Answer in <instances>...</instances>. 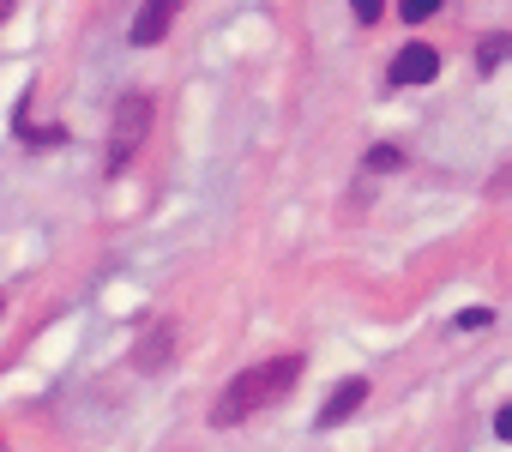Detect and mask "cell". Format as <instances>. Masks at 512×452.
<instances>
[{
  "mask_svg": "<svg viewBox=\"0 0 512 452\" xmlns=\"http://www.w3.org/2000/svg\"><path fill=\"white\" fill-rule=\"evenodd\" d=\"M434 73H440V55H434L422 37H416V43H404V49L392 55V67H386V79H392V85H428Z\"/></svg>",
  "mask_w": 512,
  "mask_h": 452,
  "instance_id": "277c9868",
  "label": "cell"
},
{
  "mask_svg": "<svg viewBox=\"0 0 512 452\" xmlns=\"http://www.w3.org/2000/svg\"><path fill=\"white\" fill-rule=\"evenodd\" d=\"M446 7V0H398V13H404V25H422V19H434Z\"/></svg>",
  "mask_w": 512,
  "mask_h": 452,
  "instance_id": "9c48e42d",
  "label": "cell"
},
{
  "mask_svg": "<svg viewBox=\"0 0 512 452\" xmlns=\"http://www.w3.org/2000/svg\"><path fill=\"white\" fill-rule=\"evenodd\" d=\"M0 314H7V296H0Z\"/></svg>",
  "mask_w": 512,
  "mask_h": 452,
  "instance_id": "9a60e30c",
  "label": "cell"
},
{
  "mask_svg": "<svg viewBox=\"0 0 512 452\" xmlns=\"http://www.w3.org/2000/svg\"><path fill=\"white\" fill-rule=\"evenodd\" d=\"M362 169H368V175H374V169H404V151H398V145H368V151H362Z\"/></svg>",
  "mask_w": 512,
  "mask_h": 452,
  "instance_id": "ba28073f",
  "label": "cell"
},
{
  "mask_svg": "<svg viewBox=\"0 0 512 452\" xmlns=\"http://www.w3.org/2000/svg\"><path fill=\"white\" fill-rule=\"evenodd\" d=\"M500 61H512V31H494V37H482V49H476V73H494Z\"/></svg>",
  "mask_w": 512,
  "mask_h": 452,
  "instance_id": "52a82bcc",
  "label": "cell"
},
{
  "mask_svg": "<svg viewBox=\"0 0 512 452\" xmlns=\"http://www.w3.org/2000/svg\"><path fill=\"white\" fill-rule=\"evenodd\" d=\"M488 193H494V199H506V193H512V163H506V169H494V181H488Z\"/></svg>",
  "mask_w": 512,
  "mask_h": 452,
  "instance_id": "7c38bea8",
  "label": "cell"
},
{
  "mask_svg": "<svg viewBox=\"0 0 512 452\" xmlns=\"http://www.w3.org/2000/svg\"><path fill=\"white\" fill-rule=\"evenodd\" d=\"M350 13H356L362 25H380V13H386V0H350Z\"/></svg>",
  "mask_w": 512,
  "mask_h": 452,
  "instance_id": "8fae6325",
  "label": "cell"
},
{
  "mask_svg": "<svg viewBox=\"0 0 512 452\" xmlns=\"http://www.w3.org/2000/svg\"><path fill=\"white\" fill-rule=\"evenodd\" d=\"M187 7V0H145V7L133 13V31H127V43L133 49H151V43H163V31L175 25V13Z\"/></svg>",
  "mask_w": 512,
  "mask_h": 452,
  "instance_id": "3957f363",
  "label": "cell"
},
{
  "mask_svg": "<svg viewBox=\"0 0 512 452\" xmlns=\"http://www.w3.org/2000/svg\"><path fill=\"white\" fill-rule=\"evenodd\" d=\"M362 398H368V380H362V374H350V380H338V386H332V398L320 404V416H314V422H320V428H338V422H350V416L362 410Z\"/></svg>",
  "mask_w": 512,
  "mask_h": 452,
  "instance_id": "8992f818",
  "label": "cell"
},
{
  "mask_svg": "<svg viewBox=\"0 0 512 452\" xmlns=\"http://www.w3.org/2000/svg\"><path fill=\"white\" fill-rule=\"evenodd\" d=\"M145 127H151V97H145V91L115 97V115H109V151H103V175H121V169L133 163V151L145 145Z\"/></svg>",
  "mask_w": 512,
  "mask_h": 452,
  "instance_id": "7a4b0ae2",
  "label": "cell"
},
{
  "mask_svg": "<svg viewBox=\"0 0 512 452\" xmlns=\"http://www.w3.org/2000/svg\"><path fill=\"white\" fill-rule=\"evenodd\" d=\"M494 434H500V440H512V404H500V410H494Z\"/></svg>",
  "mask_w": 512,
  "mask_h": 452,
  "instance_id": "4fadbf2b",
  "label": "cell"
},
{
  "mask_svg": "<svg viewBox=\"0 0 512 452\" xmlns=\"http://www.w3.org/2000/svg\"><path fill=\"white\" fill-rule=\"evenodd\" d=\"M169 356H175V326H169V320H151L145 338L133 344V368H139V374H157Z\"/></svg>",
  "mask_w": 512,
  "mask_h": 452,
  "instance_id": "5b68a950",
  "label": "cell"
},
{
  "mask_svg": "<svg viewBox=\"0 0 512 452\" xmlns=\"http://www.w3.org/2000/svg\"><path fill=\"white\" fill-rule=\"evenodd\" d=\"M302 368H308L302 356H272V362L241 368V374L217 392V404H211V428H235V422H247V416L272 410L278 398H290V392H296Z\"/></svg>",
  "mask_w": 512,
  "mask_h": 452,
  "instance_id": "6da1fadb",
  "label": "cell"
},
{
  "mask_svg": "<svg viewBox=\"0 0 512 452\" xmlns=\"http://www.w3.org/2000/svg\"><path fill=\"white\" fill-rule=\"evenodd\" d=\"M452 326H458V332H488V326H494V314H488V308H464Z\"/></svg>",
  "mask_w": 512,
  "mask_h": 452,
  "instance_id": "30bf717a",
  "label": "cell"
},
{
  "mask_svg": "<svg viewBox=\"0 0 512 452\" xmlns=\"http://www.w3.org/2000/svg\"><path fill=\"white\" fill-rule=\"evenodd\" d=\"M13 7H19V0H0V25H7V19H13Z\"/></svg>",
  "mask_w": 512,
  "mask_h": 452,
  "instance_id": "5bb4252c",
  "label": "cell"
}]
</instances>
